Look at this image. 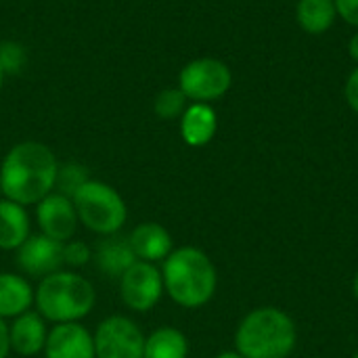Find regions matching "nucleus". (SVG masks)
Wrapping results in <instances>:
<instances>
[{
  "instance_id": "7",
  "label": "nucleus",
  "mask_w": 358,
  "mask_h": 358,
  "mask_svg": "<svg viewBox=\"0 0 358 358\" xmlns=\"http://www.w3.org/2000/svg\"><path fill=\"white\" fill-rule=\"evenodd\" d=\"M96 358H143L145 334L126 315L105 317L92 331Z\"/></svg>"
},
{
  "instance_id": "26",
  "label": "nucleus",
  "mask_w": 358,
  "mask_h": 358,
  "mask_svg": "<svg viewBox=\"0 0 358 358\" xmlns=\"http://www.w3.org/2000/svg\"><path fill=\"white\" fill-rule=\"evenodd\" d=\"M10 355V342H8V323L0 319V358Z\"/></svg>"
},
{
  "instance_id": "25",
  "label": "nucleus",
  "mask_w": 358,
  "mask_h": 358,
  "mask_svg": "<svg viewBox=\"0 0 358 358\" xmlns=\"http://www.w3.org/2000/svg\"><path fill=\"white\" fill-rule=\"evenodd\" d=\"M344 94H346V101H348V105L352 107V111H357L358 113V67L348 76Z\"/></svg>"
},
{
  "instance_id": "3",
  "label": "nucleus",
  "mask_w": 358,
  "mask_h": 358,
  "mask_svg": "<svg viewBox=\"0 0 358 358\" xmlns=\"http://www.w3.org/2000/svg\"><path fill=\"white\" fill-rule=\"evenodd\" d=\"M96 306V289L92 281L78 271L61 268L38 281L34 292V308L50 323H82Z\"/></svg>"
},
{
  "instance_id": "31",
  "label": "nucleus",
  "mask_w": 358,
  "mask_h": 358,
  "mask_svg": "<svg viewBox=\"0 0 358 358\" xmlns=\"http://www.w3.org/2000/svg\"><path fill=\"white\" fill-rule=\"evenodd\" d=\"M0 199H2V189H0Z\"/></svg>"
},
{
  "instance_id": "15",
  "label": "nucleus",
  "mask_w": 358,
  "mask_h": 358,
  "mask_svg": "<svg viewBox=\"0 0 358 358\" xmlns=\"http://www.w3.org/2000/svg\"><path fill=\"white\" fill-rule=\"evenodd\" d=\"M31 235V218L25 206L0 199V252H17Z\"/></svg>"
},
{
  "instance_id": "28",
  "label": "nucleus",
  "mask_w": 358,
  "mask_h": 358,
  "mask_svg": "<svg viewBox=\"0 0 358 358\" xmlns=\"http://www.w3.org/2000/svg\"><path fill=\"white\" fill-rule=\"evenodd\" d=\"M216 358H243V357L235 350V352H220Z\"/></svg>"
},
{
  "instance_id": "20",
  "label": "nucleus",
  "mask_w": 358,
  "mask_h": 358,
  "mask_svg": "<svg viewBox=\"0 0 358 358\" xmlns=\"http://www.w3.org/2000/svg\"><path fill=\"white\" fill-rule=\"evenodd\" d=\"M187 101L180 88H164L153 101V111L159 120H176L185 113Z\"/></svg>"
},
{
  "instance_id": "29",
  "label": "nucleus",
  "mask_w": 358,
  "mask_h": 358,
  "mask_svg": "<svg viewBox=\"0 0 358 358\" xmlns=\"http://www.w3.org/2000/svg\"><path fill=\"white\" fill-rule=\"evenodd\" d=\"M352 294H355V298L358 300V273L357 277H355V281H352Z\"/></svg>"
},
{
  "instance_id": "16",
  "label": "nucleus",
  "mask_w": 358,
  "mask_h": 358,
  "mask_svg": "<svg viewBox=\"0 0 358 358\" xmlns=\"http://www.w3.org/2000/svg\"><path fill=\"white\" fill-rule=\"evenodd\" d=\"M36 287L21 273H0V319H15L34 308Z\"/></svg>"
},
{
  "instance_id": "9",
  "label": "nucleus",
  "mask_w": 358,
  "mask_h": 358,
  "mask_svg": "<svg viewBox=\"0 0 358 358\" xmlns=\"http://www.w3.org/2000/svg\"><path fill=\"white\" fill-rule=\"evenodd\" d=\"M15 264L23 277L40 281V279L65 268L63 243H59L42 233H31L25 239V243L15 252Z\"/></svg>"
},
{
  "instance_id": "21",
  "label": "nucleus",
  "mask_w": 358,
  "mask_h": 358,
  "mask_svg": "<svg viewBox=\"0 0 358 358\" xmlns=\"http://www.w3.org/2000/svg\"><path fill=\"white\" fill-rule=\"evenodd\" d=\"M88 172L84 166L76 164V162H69V164H59V174H57V185H55V191L71 197L86 180H88Z\"/></svg>"
},
{
  "instance_id": "4",
  "label": "nucleus",
  "mask_w": 358,
  "mask_h": 358,
  "mask_svg": "<svg viewBox=\"0 0 358 358\" xmlns=\"http://www.w3.org/2000/svg\"><path fill=\"white\" fill-rule=\"evenodd\" d=\"M296 340L292 317L273 306L252 310L235 331V348L243 358H287Z\"/></svg>"
},
{
  "instance_id": "6",
  "label": "nucleus",
  "mask_w": 358,
  "mask_h": 358,
  "mask_svg": "<svg viewBox=\"0 0 358 358\" xmlns=\"http://www.w3.org/2000/svg\"><path fill=\"white\" fill-rule=\"evenodd\" d=\"M233 84L229 65L214 57H201L187 63L178 73V88L191 103H212L222 99Z\"/></svg>"
},
{
  "instance_id": "17",
  "label": "nucleus",
  "mask_w": 358,
  "mask_h": 358,
  "mask_svg": "<svg viewBox=\"0 0 358 358\" xmlns=\"http://www.w3.org/2000/svg\"><path fill=\"white\" fill-rule=\"evenodd\" d=\"M218 130V117L212 105L191 103L180 115V136L189 147L208 145Z\"/></svg>"
},
{
  "instance_id": "2",
  "label": "nucleus",
  "mask_w": 358,
  "mask_h": 358,
  "mask_svg": "<svg viewBox=\"0 0 358 358\" xmlns=\"http://www.w3.org/2000/svg\"><path fill=\"white\" fill-rule=\"evenodd\" d=\"M164 292L170 300L182 308L206 306L218 287V273L210 256L193 245H182L172 250V254L162 262Z\"/></svg>"
},
{
  "instance_id": "22",
  "label": "nucleus",
  "mask_w": 358,
  "mask_h": 358,
  "mask_svg": "<svg viewBox=\"0 0 358 358\" xmlns=\"http://www.w3.org/2000/svg\"><path fill=\"white\" fill-rule=\"evenodd\" d=\"M92 262V245L82 239H69L63 243V264L65 268L78 271Z\"/></svg>"
},
{
  "instance_id": "18",
  "label": "nucleus",
  "mask_w": 358,
  "mask_h": 358,
  "mask_svg": "<svg viewBox=\"0 0 358 358\" xmlns=\"http://www.w3.org/2000/svg\"><path fill=\"white\" fill-rule=\"evenodd\" d=\"M189 340L176 327H157L145 338L143 358H187Z\"/></svg>"
},
{
  "instance_id": "8",
  "label": "nucleus",
  "mask_w": 358,
  "mask_h": 358,
  "mask_svg": "<svg viewBox=\"0 0 358 358\" xmlns=\"http://www.w3.org/2000/svg\"><path fill=\"white\" fill-rule=\"evenodd\" d=\"M117 287L122 304L138 315L151 313L166 294L162 268L143 260H136L132 266H128V271L117 279Z\"/></svg>"
},
{
  "instance_id": "13",
  "label": "nucleus",
  "mask_w": 358,
  "mask_h": 358,
  "mask_svg": "<svg viewBox=\"0 0 358 358\" xmlns=\"http://www.w3.org/2000/svg\"><path fill=\"white\" fill-rule=\"evenodd\" d=\"M128 243H130L136 260L151 262V264L164 262L172 254V250H174V241H172L170 231L164 224L151 222V220L138 222L130 231Z\"/></svg>"
},
{
  "instance_id": "5",
  "label": "nucleus",
  "mask_w": 358,
  "mask_h": 358,
  "mask_svg": "<svg viewBox=\"0 0 358 358\" xmlns=\"http://www.w3.org/2000/svg\"><path fill=\"white\" fill-rule=\"evenodd\" d=\"M80 224L99 237L117 235L128 220V206L117 189L103 180L88 178L73 195Z\"/></svg>"
},
{
  "instance_id": "11",
  "label": "nucleus",
  "mask_w": 358,
  "mask_h": 358,
  "mask_svg": "<svg viewBox=\"0 0 358 358\" xmlns=\"http://www.w3.org/2000/svg\"><path fill=\"white\" fill-rule=\"evenodd\" d=\"M42 355L44 358H96L92 331L82 323L50 325Z\"/></svg>"
},
{
  "instance_id": "12",
  "label": "nucleus",
  "mask_w": 358,
  "mask_h": 358,
  "mask_svg": "<svg viewBox=\"0 0 358 358\" xmlns=\"http://www.w3.org/2000/svg\"><path fill=\"white\" fill-rule=\"evenodd\" d=\"M48 321L36 310H27L8 323V342L10 352L23 358H31L44 352V344L48 338Z\"/></svg>"
},
{
  "instance_id": "19",
  "label": "nucleus",
  "mask_w": 358,
  "mask_h": 358,
  "mask_svg": "<svg viewBox=\"0 0 358 358\" xmlns=\"http://www.w3.org/2000/svg\"><path fill=\"white\" fill-rule=\"evenodd\" d=\"M338 17L334 0H300L296 8V19L306 34H325Z\"/></svg>"
},
{
  "instance_id": "10",
  "label": "nucleus",
  "mask_w": 358,
  "mask_h": 358,
  "mask_svg": "<svg viewBox=\"0 0 358 358\" xmlns=\"http://www.w3.org/2000/svg\"><path fill=\"white\" fill-rule=\"evenodd\" d=\"M34 208H36L38 233H42L59 243L73 239L80 220H78L76 206H73L71 197H67L59 191H52L42 201H38Z\"/></svg>"
},
{
  "instance_id": "27",
  "label": "nucleus",
  "mask_w": 358,
  "mask_h": 358,
  "mask_svg": "<svg viewBox=\"0 0 358 358\" xmlns=\"http://www.w3.org/2000/svg\"><path fill=\"white\" fill-rule=\"evenodd\" d=\"M348 50H350V57L358 63V34L352 36V40H350V44H348Z\"/></svg>"
},
{
  "instance_id": "14",
  "label": "nucleus",
  "mask_w": 358,
  "mask_h": 358,
  "mask_svg": "<svg viewBox=\"0 0 358 358\" xmlns=\"http://www.w3.org/2000/svg\"><path fill=\"white\" fill-rule=\"evenodd\" d=\"M134 262L136 256L128 243V237H120V233L99 237L96 245H92V264L109 279L117 281Z\"/></svg>"
},
{
  "instance_id": "30",
  "label": "nucleus",
  "mask_w": 358,
  "mask_h": 358,
  "mask_svg": "<svg viewBox=\"0 0 358 358\" xmlns=\"http://www.w3.org/2000/svg\"><path fill=\"white\" fill-rule=\"evenodd\" d=\"M4 69H2V65H0V90H2V84H4Z\"/></svg>"
},
{
  "instance_id": "1",
  "label": "nucleus",
  "mask_w": 358,
  "mask_h": 358,
  "mask_svg": "<svg viewBox=\"0 0 358 358\" xmlns=\"http://www.w3.org/2000/svg\"><path fill=\"white\" fill-rule=\"evenodd\" d=\"M59 159L55 151L40 141H21L13 145L0 164L2 197L25 208L36 206L55 191Z\"/></svg>"
},
{
  "instance_id": "24",
  "label": "nucleus",
  "mask_w": 358,
  "mask_h": 358,
  "mask_svg": "<svg viewBox=\"0 0 358 358\" xmlns=\"http://www.w3.org/2000/svg\"><path fill=\"white\" fill-rule=\"evenodd\" d=\"M334 2H336L338 15H340L346 23L358 27V0H334Z\"/></svg>"
},
{
  "instance_id": "23",
  "label": "nucleus",
  "mask_w": 358,
  "mask_h": 358,
  "mask_svg": "<svg viewBox=\"0 0 358 358\" xmlns=\"http://www.w3.org/2000/svg\"><path fill=\"white\" fill-rule=\"evenodd\" d=\"M23 63H25V50H23V46H19L15 42L0 44V65H2L4 73H13V71L21 69Z\"/></svg>"
},
{
  "instance_id": "32",
  "label": "nucleus",
  "mask_w": 358,
  "mask_h": 358,
  "mask_svg": "<svg viewBox=\"0 0 358 358\" xmlns=\"http://www.w3.org/2000/svg\"><path fill=\"white\" fill-rule=\"evenodd\" d=\"M352 358H358V352H357V355H355V357H352Z\"/></svg>"
}]
</instances>
